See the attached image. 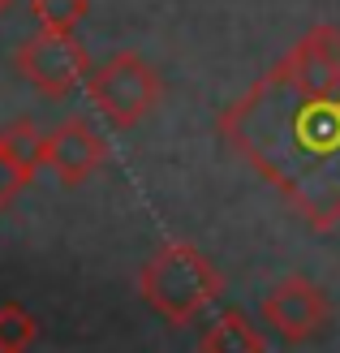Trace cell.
Masks as SVG:
<instances>
[{"label": "cell", "mask_w": 340, "mask_h": 353, "mask_svg": "<svg viewBox=\"0 0 340 353\" xmlns=\"http://www.w3.org/2000/svg\"><path fill=\"white\" fill-rule=\"evenodd\" d=\"M43 168V134L30 121H13L0 130V211H9L17 203L34 172Z\"/></svg>", "instance_id": "7"}, {"label": "cell", "mask_w": 340, "mask_h": 353, "mask_svg": "<svg viewBox=\"0 0 340 353\" xmlns=\"http://www.w3.org/2000/svg\"><path fill=\"white\" fill-rule=\"evenodd\" d=\"M9 9H13V0H0V17H5Z\"/></svg>", "instance_id": "11"}, {"label": "cell", "mask_w": 340, "mask_h": 353, "mask_svg": "<svg viewBox=\"0 0 340 353\" xmlns=\"http://www.w3.org/2000/svg\"><path fill=\"white\" fill-rule=\"evenodd\" d=\"M34 341H39V319H34L22 302L0 306V353H22Z\"/></svg>", "instance_id": "9"}, {"label": "cell", "mask_w": 340, "mask_h": 353, "mask_svg": "<svg viewBox=\"0 0 340 353\" xmlns=\"http://www.w3.org/2000/svg\"><path fill=\"white\" fill-rule=\"evenodd\" d=\"M30 13L48 30H78L82 17L91 13V0H30Z\"/></svg>", "instance_id": "10"}, {"label": "cell", "mask_w": 340, "mask_h": 353, "mask_svg": "<svg viewBox=\"0 0 340 353\" xmlns=\"http://www.w3.org/2000/svg\"><path fill=\"white\" fill-rule=\"evenodd\" d=\"M86 95H91V108L112 130H130L138 121H147L155 103L164 99V78L138 52H112L99 69H91Z\"/></svg>", "instance_id": "3"}, {"label": "cell", "mask_w": 340, "mask_h": 353, "mask_svg": "<svg viewBox=\"0 0 340 353\" xmlns=\"http://www.w3.org/2000/svg\"><path fill=\"white\" fill-rule=\"evenodd\" d=\"M199 345L207 353H263L267 336L259 332V323H250V314L241 306H224L216 319L207 323Z\"/></svg>", "instance_id": "8"}, {"label": "cell", "mask_w": 340, "mask_h": 353, "mask_svg": "<svg viewBox=\"0 0 340 353\" xmlns=\"http://www.w3.org/2000/svg\"><path fill=\"white\" fill-rule=\"evenodd\" d=\"M241 160L310 233L340 228V26H310L216 121Z\"/></svg>", "instance_id": "1"}, {"label": "cell", "mask_w": 340, "mask_h": 353, "mask_svg": "<svg viewBox=\"0 0 340 353\" xmlns=\"http://www.w3.org/2000/svg\"><path fill=\"white\" fill-rule=\"evenodd\" d=\"M13 69L43 99H69L86 78H91V57H86V48L78 43L74 30H48V26H39L30 39L17 43Z\"/></svg>", "instance_id": "4"}, {"label": "cell", "mask_w": 340, "mask_h": 353, "mask_svg": "<svg viewBox=\"0 0 340 353\" xmlns=\"http://www.w3.org/2000/svg\"><path fill=\"white\" fill-rule=\"evenodd\" d=\"M103 164H108V143H103V134L86 117H69L57 130L43 134V168L65 190L86 185Z\"/></svg>", "instance_id": "6"}, {"label": "cell", "mask_w": 340, "mask_h": 353, "mask_svg": "<svg viewBox=\"0 0 340 353\" xmlns=\"http://www.w3.org/2000/svg\"><path fill=\"white\" fill-rule=\"evenodd\" d=\"M263 323L276 332L284 345H306L310 336L328 332L332 323V297L328 289L310 276H280L272 289L263 293Z\"/></svg>", "instance_id": "5"}, {"label": "cell", "mask_w": 340, "mask_h": 353, "mask_svg": "<svg viewBox=\"0 0 340 353\" xmlns=\"http://www.w3.org/2000/svg\"><path fill=\"white\" fill-rule=\"evenodd\" d=\"M224 280L190 241H168L138 268V297L164 323L186 327L220 297Z\"/></svg>", "instance_id": "2"}]
</instances>
